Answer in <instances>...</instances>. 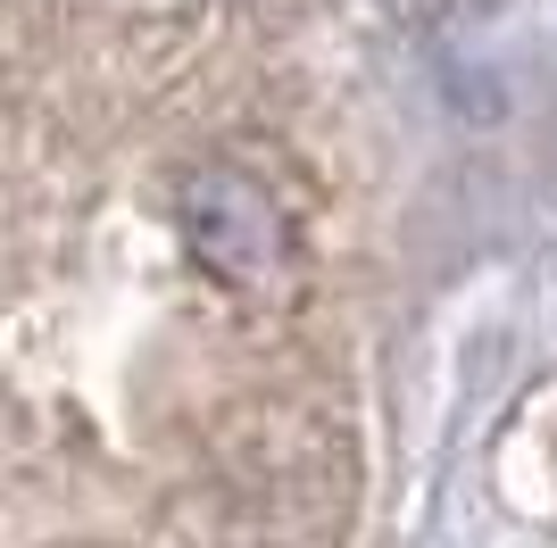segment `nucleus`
I'll return each instance as SVG.
<instances>
[{
    "mask_svg": "<svg viewBox=\"0 0 557 548\" xmlns=\"http://www.w3.org/2000/svg\"><path fill=\"white\" fill-rule=\"evenodd\" d=\"M175 225H184L191 258L216 274V283H242V291H267L283 266H292V225H283V200L242 166H191L184 191H175Z\"/></svg>",
    "mask_w": 557,
    "mask_h": 548,
    "instance_id": "1",
    "label": "nucleus"
}]
</instances>
